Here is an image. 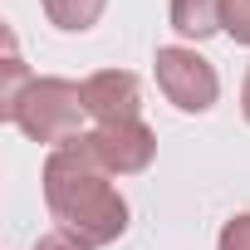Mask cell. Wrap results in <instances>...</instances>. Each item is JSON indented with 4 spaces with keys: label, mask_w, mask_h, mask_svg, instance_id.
I'll use <instances>...</instances> for the list:
<instances>
[{
    "label": "cell",
    "mask_w": 250,
    "mask_h": 250,
    "mask_svg": "<svg viewBox=\"0 0 250 250\" xmlns=\"http://www.w3.org/2000/svg\"><path fill=\"white\" fill-rule=\"evenodd\" d=\"M88 113H83V88L69 83V79H35L20 103L5 113V123H15V128L30 138V143H44V147H64L69 138H79Z\"/></svg>",
    "instance_id": "7a4b0ae2"
},
{
    "label": "cell",
    "mask_w": 250,
    "mask_h": 250,
    "mask_svg": "<svg viewBox=\"0 0 250 250\" xmlns=\"http://www.w3.org/2000/svg\"><path fill=\"white\" fill-rule=\"evenodd\" d=\"M167 20L182 40H211L226 30V0H172Z\"/></svg>",
    "instance_id": "8992f818"
},
{
    "label": "cell",
    "mask_w": 250,
    "mask_h": 250,
    "mask_svg": "<svg viewBox=\"0 0 250 250\" xmlns=\"http://www.w3.org/2000/svg\"><path fill=\"white\" fill-rule=\"evenodd\" d=\"M152 69H157V88H162V98H167L172 108H182V113H211V108H216L221 79H216L211 59H201L196 49H187V44H162L157 59H152Z\"/></svg>",
    "instance_id": "3957f363"
},
{
    "label": "cell",
    "mask_w": 250,
    "mask_h": 250,
    "mask_svg": "<svg viewBox=\"0 0 250 250\" xmlns=\"http://www.w3.org/2000/svg\"><path fill=\"white\" fill-rule=\"evenodd\" d=\"M5 44H10V49H5V88H0V118H5V113L20 103V93L35 83V74H30V69H25V59L15 54V40H10V35H5Z\"/></svg>",
    "instance_id": "ba28073f"
},
{
    "label": "cell",
    "mask_w": 250,
    "mask_h": 250,
    "mask_svg": "<svg viewBox=\"0 0 250 250\" xmlns=\"http://www.w3.org/2000/svg\"><path fill=\"white\" fill-rule=\"evenodd\" d=\"M40 182H44V206L59 221V230L79 235L83 245L103 250L128 230V201L113 187V177L88 157L83 138H69L64 147H49Z\"/></svg>",
    "instance_id": "6da1fadb"
},
{
    "label": "cell",
    "mask_w": 250,
    "mask_h": 250,
    "mask_svg": "<svg viewBox=\"0 0 250 250\" xmlns=\"http://www.w3.org/2000/svg\"><path fill=\"white\" fill-rule=\"evenodd\" d=\"M40 5H44V15H49V25H54V30L83 35V30H93V25L103 20L108 0H40Z\"/></svg>",
    "instance_id": "52a82bcc"
},
{
    "label": "cell",
    "mask_w": 250,
    "mask_h": 250,
    "mask_svg": "<svg viewBox=\"0 0 250 250\" xmlns=\"http://www.w3.org/2000/svg\"><path fill=\"white\" fill-rule=\"evenodd\" d=\"M226 35L235 44H250V0H226Z\"/></svg>",
    "instance_id": "30bf717a"
},
{
    "label": "cell",
    "mask_w": 250,
    "mask_h": 250,
    "mask_svg": "<svg viewBox=\"0 0 250 250\" xmlns=\"http://www.w3.org/2000/svg\"><path fill=\"white\" fill-rule=\"evenodd\" d=\"M35 250H93V245H83V240L69 235V230H49V235L35 240Z\"/></svg>",
    "instance_id": "8fae6325"
},
{
    "label": "cell",
    "mask_w": 250,
    "mask_h": 250,
    "mask_svg": "<svg viewBox=\"0 0 250 250\" xmlns=\"http://www.w3.org/2000/svg\"><path fill=\"white\" fill-rule=\"evenodd\" d=\"M240 113H245V123H250V64H245V79H240Z\"/></svg>",
    "instance_id": "7c38bea8"
},
{
    "label": "cell",
    "mask_w": 250,
    "mask_h": 250,
    "mask_svg": "<svg viewBox=\"0 0 250 250\" xmlns=\"http://www.w3.org/2000/svg\"><path fill=\"white\" fill-rule=\"evenodd\" d=\"M216 250H250V211H240V216H230V221L221 226Z\"/></svg>",
    "instance_id": "9c48e42d"
},
{
    "label": "cell",
    "mask_w": 250,
    "mask_h": 250,
    "mask_svg": "<svg viewBox=\"0 0 250 250\" xmlns=\"http://www.w3.org/2000/svg\"><path fill=\"white\" fill-rule=\"evenodd\" d=\"M79 88H83V113L98 123V128L103 123H133L138 108H143L138 74H128V69H98Z\"/></svg>",
    "instance_id": "5b68a950"
},
{
    "label": "cell",
    "mask_w": 250,
    "mask_h": 250,
    "mask_svg": "<svg viewBox=\"0 0 250 250\" xmlns=\"http://www.w3.org/2000/svg\"><path fill=\"white\" fill-rule=\"evenodd\" d=\"M79 138H83L88 157H93L108 177H138V172H147L152 157H157V133L147 128L143 118H133V123H103V128L79 133Z\"/></svg>",
    "instance_id": "277c9868"
}]
</instances>
